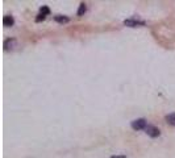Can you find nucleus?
Instances as JSON below:
<instances>
[{
    "label": "nucleus",
    "instance_id": "f257e3e1",
    "mask_svg": "<svg viewBox=\"0 0 175 158\" xmlns=\"http://www.w3.org/2000/svg\"><path fill=\"white\" fill-rule=\"evenodd\" d=\"M147 127V121L146 118L141 117V118H137V120L132 121V128L134 130H142V129H146Z\"/></svg>",
    "mask_w": 175,
    "mask_h": 158
},
{
    "label": "nucleus",
    "instance_id": "f03ea898",
    "mask_svg": "<svg viewBox=\"0 0 175 158\" xmlns=\"http://www.w3.org/2000/svg\"><path fill=\"white\" fill-rule=\"evenodd\" d=\"M124 24L127 26H130V28H136V26H144L145 25V21H140L136 19H128L124 21Z\"/></svg>",
    "mask_w": 175,
    "mask_h": 158
},
{
    "label": "nucleus",
    "instance_id": "7ed1b4c3",
    "mask_svg": "<svg viewBox=\"0 0 175 158\" xmlns=\"http://www.w3.org/2000/svg\"><path fill=\"white\" fill-rule=\"evenodd\" d=\"M146 133L150 136V137H153V138H155V137H158L159 135H161V132H159V129L157 128V127H153V125H147L146 127Z\"/></svg>",
    "mask_w": 175,
    "mask_h": 158
},
{
    "label": "nucleus",
    "instance_id": "20e7f679",
    "mask_svg": "<svg viewBox=\"0 0 175 158\" xmlns=\"http://www.w3.org/2000/svg\"><path fill=\"white\" fill-rule=\"evenodd\" d=\"M15 44H16V40H15V38H7L4 41V49L5 50L12 49V48L15 46Z\"/></svg>",
    "mask_w": 175,
    "mask_h": 158
},
{
    "label": "nucleus",
    "instance_id": "39448f33",
    "mask_svg": "<svg viewBox=\"0 0 175 158\" xmlns=\"http://www.w3.org/2000/svg\"><path fill=\"white\" fill-rule=\"evenodd\" d=\"M15 24V19L12 16H4L3 17V25L4 26H12Z\"/></svg>",
    "mask_w": 175,
    "mask_h": 158
},
{
    "label": "nucleus",
    "instance_id": "423d86ee",
    "mask_svg": "<svg viewBox=\"0 0 175 158\" xmlns=\"http://www.w3.org/2000/svg\"><path fill=\"white\" fill-rule=\"evenodd\" d=\"M54 20L57 21V23H59V24H66V23H69V21H70V19L67 16H61V15L54 16Z\"/></svg>",
    "mask_w": 175,
    "mask_h": 158
},
{
    "label": "nucleus",
    "instance_id": "0eeeda50",
    "mask_svg": "<svg viewBox=\"0 0 175 158\" xmlns=\"http://www.w3.org/2000/svg\"><path fill=\"white\" fill-rule=\"evenodd\" d=\"M166 121H167V124L175 127V112H174V113L167 115V116H166Z\"/></svg>",
    "mask_w": 175,
    "mask_h": 158
},
{
    "label": "nucleus",
    "instance_id": "6e6552de",
    "mask_svg": "<svg viewBox=\"0 0 175 158\" xmlns=\"http://www.w3.org/2000/svg\"><path fill=\"white\" fill-rule=\"evenodd\" d=\"M86 11H87V7H86V4H84V3H82V4L79 5L78 12H76V13H78V16H83V15L86 13Z\"/></svg>",
    "mask_w": 175,
    "mask_h": 158
},
{
    "label": "nucleus",
    "instance_id": "1a4fd4ad",
    "mask_svg": "<svg viewBox=\"0 0 175 158\" xmlns=\"http://www.w3.org/2000/svg\"><path fill=\"white\" fill-rule=\"evenodd\" d=\"M40 12H41L42 15H45V16H46V15H49V13H50V10H49L48 7H42L41 10H40Z\"/></svg>",
    "mask_w": 175,
    "mask_h": 158
},
{
    "label": "nucleus",
    "instance_id": "9d476101",
    "mask_svg": "<svg viewBox=\"0 0 175 158\" xmlns=\"http://www.w3.org/2000/svg\"><path fill=\"white\" fill-rule=\"evenodd\" d=\"M45 17H46V16H45V15L40 13V15H38V17H37V19H36V21H41V20H44V19H45Z\"/></svg>",
    "mask_w": 175,
    "mask_h": 158
},
{
    "label": "nucleus",
    "instance_id": "9b49d317",
    "mask_svg": "<svg viewBox=\"0 0 175 158\" xmlns=\"http://www.w3.org/2000/svg\"><path fill=\"white\" fill-rule=\"evenodd\" d=\"M111 158H125V156H112Z\"/></svg>",
    "mask_w": 175,
    "mask_h": 158
}]
</instances>
